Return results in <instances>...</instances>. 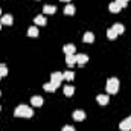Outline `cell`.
I'll return each mask as SVG.
<instances>
[{
    "instance_id": "obj_1",
    "label": "cell",
    "mask_w": 131,
    "mask_h": 131,
    "mask_svg": "<svg viewBox=\"0 0 131 131\" xmlns=\"http://www.w3.org/2000/svg\"><path fill=\"white\" fill-rule=\"evenodd\" d=\"M34 111L28 107V105H18L14 111V116L15 117H32Z\"/></svg>"
},
{
    "instance_id": "obj_17",
    "label": "cell",
    "mask_w": 131,
    "mask_h": 131,
    "mask_svg": "<svg viewBox=\"0 0 131 131\" xmlns=\"http://www.w3.org/2000/svg\"><path fill=\"white\" fill-rule=\"evenodd\" d=\"M73 92H75V89H73L72 85H66V87H64V95H66V96H72V95H73Z\"/></svg>"
},
{
    "instance_id": "obj_29",
    "label": "cell",
    "mask_w": 131,
    "mask_h": 131,
    "mask_svg": "<svg viewBox=\"0 0 131 131\" xmlns=\"http://www.w3.org/2000/svg\"><path fill=\"white\" fill-rule=\"evenodd\" d=\"M0 14H2V9H0Z\"/></svg>"
},
{
    "instance_id": "obj_22",
    "label": "cell",
    "mask_w": 131,
    "mask_h": 131,
    "mask_svg": "<svg viewBox=\"0 0 131 131\" xmlns=\"http://www.w3.org/2000/svg\"><path fill=\"white\" fill-rule=\"evenodd\" d=\"M55 89H57V87H55L52 82H47V84H44V90H46V92H55Z\"/></svg>"
},
{
    "instance_id": "obj_15",
    "label": "cell",
    "mask_w": 131,
    "mask_h": 131,
    "mask_svg": "<svg viewBox=\"0 0 131 131\" xmlns=\"http://www.w3.org/2000/svg\"><path fill=\"white\" fill-rule=\"evenodd\" d=\"M64 14H67V15L75 14V6H73V5H67V6L64 8Z\"/></svg>"
},
{
    "instance_id": "obj_3",
    "label": "cell",
    "mask_w": 131,
    "mask_h": 131,
    "mask_svg": "<svg viewBox=\"0 0 131 131\" xmlns=\"http://www.w3.org/2000/svg\"><path fill=\"white\" fill-rule=\"evenodd\" d=\"M64 79V76H63V73L61 72H53L52 75H50V82L55 85V87H58L60 84H61V81Z\"/></svg>"
},
{
    "instance_id": "obj_7",
    "label": "cell",
    "mask_w": 131,
    "mask_h": 131,
    "mask_svg": "<svg viewBox=\"0 0 131 131\" xmlns=\"http://www.w3.org/2000/svg\"><path fill=\"white\" fill-rule=\"evenodd\" d=\"M73 119H75V121H84V119H85V113H84L82 110H76V111L73 113Z\"/></svg>"
},
{
    "instance_id": "obj_13",
    "label": "cell",
    "mask_w": 131,
    "mask_h": 131,
    "mask_svg": "<svg viewBox=\"0 0 131 131\" xmlns=\"http://www.w3.org/2000/svg\"><path fill=\"white\" fill-rule=\"evenodd\" d=\"M84 41H85V43H93V41H95V35L92 32H85L84 34Z\"/></svg>"
},
{
    "instance_id": "obj_2",
    "label": "cell",
    "mask_w": 131,
    "mask_h": 131,
    "mask_svg": "<svg viewBox=\"0 0 131 131\" xmlns=\"http://www.w3.org/2000/svg\"><path fill=\"white\" fill-rule=\"evenodd\" d=\"M117 90H119V79L117 78H110L107 81V92L114 95V93H117Z\"/></svg>"
},
{
    "instance_id": "obj_5",
    "label": "cell",
    "mask_w": 131,
    "mask_h": 131,
    "mask_svg": "<svg viewBox=\"0 0 131 131\" xmlns=\"http://www.w3.org/2000/svg\"><path fill=\"white\" fill-rule=\"evenodd\" d=\"M119 128L122 131H130L131 130V122L130 119H125V121H122L121 122V125H119Z\"/></svg>"
},
{
    "instance_id": "obj_12",
    "label": "cell",
    "mask_w": 131,
    "mask_h": 131,
    "mask_svg": "<svg viewBox=\"0 0 131 131\" xmlns=\"http://www.w3.org/2000/svg\"><path fill=\"white\" fill-rule=\"evenodd\" d=\"M96 101H98L101 105H107L108 104V96L107 95H99L98 98H96Z\"/></svg>"
},
{
    "instance_id": "obj_25",
    "label": "cell",
    "mask_w": 131,
    "mask_h": 131,
    "mask_svg": "<svg viewBox=\"0 0 131 131\" xmlns=\"http://www.w3.org/2000/svg\"><path fill=\"white\" fill-rule=\"evenodd\" d=\"M119 2H124V3H128L130 0H119Z\"/></svg>"
},
{
    "instance_id": "obj_9",
    "label": "cell",
    "mask_w": 131,
    "mask_h": 131,
    "mask_svg": "<svg viewBox=\"0 0 131 131\" xmlns=\"http://www.w3.org/2000/svg\"><path fill=\"white\" fill-rule=\"evenodd\" d=\"M31 102H32V105H34V107H41L44 101H43V98H41V96H32Z\"/></svg>"
},
{
    "instance_id": "obj_8",
    "label": "cell",
    "mask_w": 131,
    "mask_h": 131,
    "mask_svg": "<svg viewBox=\"0 0 131 131\" xmlns=\"http://www.w3.org/2000/svg\"><path fill=\"white\" fill-rule=\"evenodd\" d=\"M0 23H2V25H6V26L12 25V15H9V14L3 15V17H2V20H0Z\"/></svg>"
},
{
    "instance_id": "obj_6",
    "label": "cell",
    "mask_w": 131,
    "mask_h": 131,
    "mask_svg": "<svg viewBox=\"0 0 131 131\" xmlns=\"http://www.w3.org/2000/svg\"><path fill=\"white\" fill-rule=\"evenodd\" d=\"M108 9H110V12H119L121 9H122V6L117 3V2H113V3H110V6H108Z\"/></svg>"
},
{
    "instance_id": "obj_16",
    "label": "cell",
    "mask_w": 131,
    "mask_h": 131,
    "mask_svg": "<svg viewBox=\"0 0 131 131\" xmlns=\"http://www.w3.org/2000/svg\"><path fill=\"white\" fill-rule=\"evenodd\" d=\"M63 76H64V79H67V81H72V79L75 78V73H73V72H70V70H67V72L63 73Z\"/></svg>"
},
{
    "instance_id": "obj_14",
    "label": "cell",
    "mask_w": 131,
    "mask_h": 131,
    "mask_svg": "<svg viewBox=\"0 0 131 131\" xmlns=\"http://www.w3.org/2000/svg\"><path fill=\"white\" fill-rule=\"evenodd\" d=\"M43 11H44V14H53V12L57 11V8H55V6H52V5H46Z\"/></svg>"
},
{
    "instance_id": "obj_11",
    "label": "cell",
    "mask_w": 131,
    "mask_h": 131,
    "mask_svg": "<svg viewBox=\"0 0 131 131\" xmlns=\"http://www.w3.org/2000/svg\"><path fill=\"white\" fill-rule=\"evenodd\" d=\"M66 63L67 66H73L76 63V55L73 53V55H66Z\"/></svg>"
},
{
    "instance_id": "obj_27",
    "label": "cell",
    "mask_w": 131,
    "mask_h": 131,
    "mask_svg": "<svg viewBox=\"0 0 131 131\" xmlns=\"http://www.w3.org/2000/svg\"><path fill=\"white\" fill-rule=\"evenodd\" d=\"M128 119H130V122H131V117H128Z\"/></svg>"
},
{
    "instance_id": "obj_26",
    "label": "cell",
    "mask_w": 131,
    "mask_h": 131,
    "mask_svg": "<svg viewBox=\"0 0 131 131\" xmlns=\"http://www.w3.org/2000/svg\"><path fill=\"white\" fill-rule=\"evenodd\" d=\"M61 2H70V0H61Z\"/></svg>"
},
{
    "instance_id": "obj_21",
    "label": "cell",
    "mask_w": 131,
    "mask_h": 131,
    "mask_svg": "<svg viewBox=\"0 0 131 131\" xmlns=\"http://www.w3.org/2000/svg\"><path fill=\"white\" fill-rule=\"evenodd\" d=\"M35 23H37V25L44 26V25H46V18H44V17H41V15H38V17H35Z\"/></svg>"
},
{
    "instance_id": "obj_20",
    "label": "cell",
    "mask_w": 131,
    "mask_h": 131,
    "mask_svg": "<svg viewBox=\"0 0 131 131\" xmlns=\"http://www.w3.org/2000/svg\"><path fill=\"white\" fill-rule=\"evenodd\" d=\"M113 29L117 32V35H119V34H124V26H122L121 23H116V25L113 26Z\"/></svg>"
},
{
    "instance_id": "obj_24",
    "label": "cell",
    "mask_w": 131,
    "mask_h": 131,
    "mask_svg": "<svg viewBox=\"0 0 131 131\" xmlns=\"http://www.w3.org/2000/svg\"><path fill=\"white\" fill-rule=\"evenodd\" d=\"M61 131H75V128L73 127H70V125H66V127H63V130Z\"/></svg>"
},
{
    "instance_id": "obj_28",
    "label": "cell",
    "mask_w": 131,
    "mask_h": 131,
    "mask_svg": "<svg viewBox=\"0 0 131 131\" xmlns=\"http://www.w3.org/2000/svg\"><path fill=\"white\" fill-rule=\"evenodd\" d=\"M0 78H2V73H0Z\"/></svg>"
},
{
    "instance_id": "obj_19",
    "label": "cell",
    "mask_w": 131,
    "mask_h": 131,
    "mask_svg": "<svg viewBox=\"0 0 131 131\" xmlns=\"http://www.w3.org/2000/svg\"><path fill=\"white\" fill-rule=\"evenodd\" d=\"M28 35H29V37H37V35H38V29H37L35 26H31V28L28 29Z\"/></svg>"
},
{
    "instance_id": "obj_4",
    "label": "cell",
    "mask_w": 131,
    "mask_h": 131,
    "mask_svg": "<svg viewBox=\"0 0 131 131\" xmlns=\"http://www.w3.org/2000/svg\"><path fill=\"white\" fill-rule=\"evenodd\" d=\"M87 61H89V57L87 55H84V53H78L76 55V63L79 66H84Z\"/></svg>"
},
{
    "instance_id": "obj_23",
    "label": "cell",
    "mask_w": 131,
    "mask_h": 131,
    "mask_svg": "<svg viewBox=\"0 0 131 131\" xmlns=\"http://www.w3.org/2000/svg\"><path fill=\"white\" fill-rule=\"evenodd\" d=\"M0 73H2V76H6L8 75V67L5 64H0Z\"/></svg>"
},
{
    "instance_id": "obj_10",
    "label": "cell",
    "mask_w": 131,
    "mask_h": 131,
    "mask_svg": "<svg viewBox=\"0 0 131 131\" xmlns=\"http://www.w3.org/2000/svg\"><path fill=\"white\" fill-rule=\"evenodd\" d=\"M63 50H64L66 55H73L75 53V46L73 44H66L64 47H63Z\"/></svg>"
},
{
    "instance_id": "obj_18",
    "label": "cell",
    "mask_w": 131,
    "mask_h": 131,
    "mask_svg": "<svg viewBox=\"0 0 131 131\" xmlns=\"http://www.w3.org/2000/svg\"><path fill=\"white\" fill-rule=\"evenodd\" d=\"M107 37H108L110 40H114V38L117 37V32H116V31L111 28V29H108V31H107Z\"/></svg>"
},
{
    "instance_id": "obj_30",
    "label": "cell",
    "mask_w": 131,
    "mask_h": 131,
    "mask_svg": "<svg viewBox=\"0 0 131 131\" xmlns=\"http://www.w3.org/2000/svg\"><path fill=\"white\" fill-rule=\"evenodd\" d=\"M0 28H2V23H0Z\"/></svg>"
}]
</instances>
